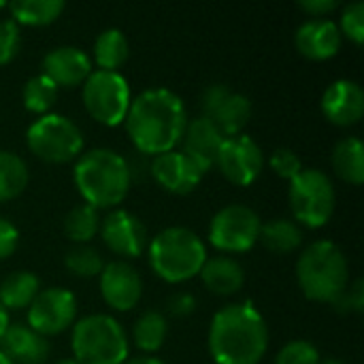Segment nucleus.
Returning a JSON list of instances; mask_svg holds the SVG:
<instances>
[{
  "instance_id": "obj_1",
  "label": "nucleus",
  "mask_w": 364,
  "mask_h": 364,
  "mask_svg": "<svg viewBox=\"0 0 364 364\" xmlns=\"http://www.w3.org/2000/svg\"><path fill=\"white\" fill-rule=\"evenodd\" d=\"M124 122L136 151L154 158L181 143L188 111L175 92L166 87H151L130 102Z\"/></svg>"
},
{
  "instance_id": "obj_2",
  "label": "nucleus",
  "mask_w": 364,
  "mask_h": 364,
  "mask_svg": "<svg viewBox=\"0 0 364 364\" xmlns=\"http://www.w3.org/2000/svg\"><path fill=\"white\" fill-rule=\"evenodd\" d=\"M269 348L262 314L247 303L220 309L209 328V352L215 364H258Z\"/></svg>"
},
{
  "instance_id": "obj_3",
  "label": "nucleus",
  "mask_w": 364,
  "mask_h": 364,
  "mask_svg": "<svg viewBox=\"0 0 364 364\" xmlns=\"http://www.w3.org/2000/svg\"><path fill=\"white\" fill-rule=\"evenodd\" d=\"M75 186L94 209L117 207L130 190V171L124 156L107 147H94L77 158Z\"/></svg>"
},
{
  "instance_id": "obj_4",
  "label": "nucleus",
  "mask_w": 364,
  "mask_h": 364,
  "mask_svg": "<svg viewBox=\"0 0 364 364\" xmlns=\"http://www.w3.org/2000/svg\"><path fill=\"white\" fill-rule=\"evenodd\" d=\"M147 252L151 271L168 284L192 279L200 273L207 260V247L203 239L183 226H171L158 232L149 241Z\"/></svg>"
},
{
  "instance_id": "obj_5",
  "label": "nucleus",
  "mask_w": 364,
  "mask_h": 364,
  "mask_svg": "<svg viewBox=\"0 0 364 364\" xmlns=\"http://www.w3.org/2000/svg\"><path fill=\"white\" fill-rule=\"evenodd\" d=\"M348 260L333 241L311 243L296 262V279L303 294L316 303H333L348 288Z\"/></svg>"
},
{
  "instance_id": "obj_6",
  "label": "nucleus",
  "mask_w": 364,
  "mask_h": 364,
  "mask_svg": "<svg viewBox=\"0 0 364 364\" xmlns=\"http://www.w3.org/2000/svg\"><path fill=\"white\" fill-rule=\"evenodd\" d=\"M70 348L79 364H124L130 352L122 324L107 314L79 320L73 331Z\"/></svg>"
},
{
  "instance_id": "obj_7",
  "label": "nucleus",
  "mask_w": 364,
  "mask_h": 364,
  "mask_svg": "<svg viewBox=\"0 0 364 364\" xmlns=\"http://www.w3.org/2000/svg\"><path fill=\"white\" fill-rule=\"evenodd\" d=\"M288 200L296 222L309 228H322L335 213L337 194L331 177L324 171L303 168L290 181Z\"/></svg>"
},
{
  "instance_id": "obj_8",
  "label": "nucleus",
  "mask_w": 364,
  "mask_h": 364,
  "mask_svg": "<svg viewBox=\"0 0 364 364\" xmlns=\"http://www.w3.org/2000/svg\"><path fill=\"white\" fill-rule=\"evenodd\" d=\"M30 151L51 164H64L81 156L83 132L64 115L47 113L30 124L26 134Z\"/></svg>"
},
{
  "instance_id": "obj_9",
  "label": "nucleus",
  "mask_w": 364,
  "mask_h": 364,
  "mask_svg": "<svg viewBox=\"0 0 364 364\" xmlns=\"http://www.w3.org/2000/svg\"><path fill=\"white\" fill-rule=\"evenodd\" d=\"M130 87L117 70H92L83 81V105L87 113L105 124L119 126L130 109Z\"/></svg>"
},
{
  "instance_id": "obj_10",
  "label": "nucleus",
  "mask_w": 364,
  "mask_h": 364,
  "mask_svg": "<svg viewBox=\"0 0 364 364\" xmlns=\"http://www.w3.org/2000/svg\"><path fill=\"white\" fill-rule=\"evenodd\" d=\"M262 222L258 213L245 205L222 207L209 226V241L226 254H243L258 243Z\"/></svg>"
},
{
  "instance_id": "obj_11",
  "label": "nucleus",
  "mask_w": 364,
  "mask_h": 364,
  "mask_svg": "<svg viewBox=\"0 0 364 364\" xmlns=\"http://www.w3.org/2000/svg\"><path fill=\"white\" fill-rule=\"evenodd\" d=\"M200 102L203 115L209 117L226 139L243 134L252 117V102L247 96L230 90L224 83H213L203 92Z\"/></svg>"
},
{
  "instance_id": "obj_12",
  "label": "nucleus",
  "mask_w": 364,
  "mask_h": 364,
  "mask_svg": "<svg viewBox=\"0 0 364 364\" xmlns=\"http://www.w3.org/2000/svg\"><path fill=\"white\" fill-rule=\"evenodd\" d=\"M77 316L75 294L66 288H45L28 307V326L43 337L64 333Z\"/></svg>"
},
{
  "instance_id": "obj_13",
  "label": "nucleus",
  "mask_w": 364,
  "mask_h": 364,
  "mask_svg": "<svg viewBox=\"0 0 364 364\" xmlns=\"http://www.w3.org/2000/svg\"><path fill=\"white\" fill-rule=\"evenodd\" d=\"M215 166L230 183L252 186L260 177L264 166L262 149L247 134L230 136L222 143Z\"/></svg>"
},
{
  "instance_id": "obj_14",
  "label": "nucleus",
  "mask_w": 364,
  "mask_h": 364,
  "mask_svg": "<svg viewBox=\"0 0 364 364\" xmlns=\"http://www.w3.org/2000/svg\"><path fill=\"white\" fill-rule=\"evenodd\" d=\"M100 237L113 254L124 258H136L147 247V230L143 222L124 209H113L100 220Z\"/></svg>"
},
{
  "instance_id": "obj_15",
  "label": "nucleus",
  "mask_w": 364,
  "mask_h": 364,
  "mask_svg": "<svg viewBox=\"0 0 364 364\" xmlns=\"http://www.w3.org/2000/svg\"><path fill=\"white\" fill-rule=\"evenodd\" d=\"M149 175L171 194H190L205 177V173L183 151L177 149L154 156L149 162Z\"/></svg>"
},
{
  "instance_id": "obj_16",
  "label": "nucleus",
  "mask_w": 364,
  "mask_h": 364,
  "mask_svg": "<svg viewBox=\"0 0 364 364\" xmlns=\"http://www.w3.org/2000/svg\"><path fill=\"white\" fill-rule=\"evenodd\" d=\"M100 294L115 311H130L143 296V279L128 262H109L100 271Z\"/></svg>"
},
{
  "instance_id": "obj_17",
  "label": "nucleus",
  "mask_w": 364,
  "mask_h": 364,
  "mask_svg": "<svg viewBox=\"0 0 364 364\" xmlns=\"http://www.w3.org/2000/svg\"><path fill=\"white\" fill-rule=\"evenodd\" d=\"M322 113L331 124L354 126L364 115L363 87L352 79L333 81L322 94Z\"/></svg>"
},
{
  "instance_id": "obj_18",
  "label": "nucleus",
  "mask_w": 364,
  "mask_h": 364,
  "mask_svg": "<svg viewBox=\"0 0 364 364\" xmlns=\"http://www.w3.org/2000/svg\"><path fill=\"white\" fill-rule=\"evenodd\" d=\"M224 141H226V136L218 130V126L209 117L200 115V117L188 119L183 136H181V143H183L181 151L203 173H207L211 166H215V160H218V154H220V147Z\"/></svg>"
},
{
  "instance_id": "obj_19",
  "label": "nucleus",
  "mask_w": 364,
  "mask_h": 364,
  "mask_svg": "<svg viewBox=\"0 0 364 364\" xmlns=\"http://www.w3.org/2000/svg\"><path fill=\"white\" fill-rule=\"evenodd\" d=\"M92 73L90 55L73 45H60L45 53L43 58V75H47L55 85L75 87L83 85V81Z\"/></svg>"
},
{
  "instance_id": "obj_20",
  "label": "nucleus",
  "mask_w": 364,
  "mask_h": 364,
  "mask_svg": "<svg viewBox=\"0 0 364 364\" xmlns=\"http://www.w3.org/2000/svg\"><path fill=\"white\" fill-rule=\"evenodd\" d=\"M341 41H343V36H341L337 23L331 19H324V17L307 19L305 23L299 26V30L294 34L296 49L305 58L316 60V62L337 55V51L341 49Z\"/></svg>"
},
{
  "instance_id": "obj_21",
  "label": "nucleus",
  "mask_w": 364,
  "mask_h": 364,
  "mask_svg": "<svg viewBox=\"0 0 364 364\" xmlns=\"http://www.w3.org/2000/svg\"><path fill=\"white\" fill-rule=\"evenodd\" d=\"M0 352L13 364H43L49 358V341L30 326L11 324L0 339Z\"/></svg>"
},
{
  "instance_id": "obj_22",
  "label": "nucleus",
  "mask_w": 364,
  "mask_h": 364,
  "mask_svg": "<svg viewBox=\"0 0 364 364\" xmlns=\"http://www.w3.org/2000/svg\"><path fill=\"white\" fill-rule=\"evenodd\" d=\"M198 275H200L203 284L213 294H220V296L237 294L243 288V284H245L243 267L235 258H228V256L207 258Z\"/></svg>"
},
{
  "instance_id": "obj_23",
  "label": "nucleus",
  "mask_w": 364,
  "mask_h": 364,
  "mask_svg": "<svg viewBox=\"0 0 364 364\" xmlns=\"http://www.w3.org/2000/svg\"><path fill=\"white\" fill-rule=\"evenodd\" d=\"M38 292L41 282L32 271H15L0 282V305L6 311L28 309Z\"/></svg>"
},
{
  "instance_id": "obj_24",
  "label": "nucleus",
  "mask_w": 364,
  "mask_h": 364,
  "mask_svg": "<svg viewBox=\"0 0 364 364\" xmlns=\"http://www.w3.org/2000/svg\"><path fill=\"white\" fill-rule=\"evenodd\" d=\"M333 168L335 173L352 183L360 186L364 181V147L358 136L341 139L333 149Z\"/></svg>"
},
{
  "instance_id": "obj_25",
  "label": "nucleus",
  "mask_w": 364,
  "mask_h": 364,
  "mask_svg": "<svg viewBox=\"0 0 364 364\" xmlns=\"http://www.w3.org/2000/svg\"><path fill=\"white\" fill-rule=\"evenodd\" d=\"M258 241L273 254H292L303 243V230L294 220L277 218L262 224Z\"/></svg>"
},
{
  "instance_id": "obj_26",
  "label": "nucleus",
  "mask_w": 364,
  "mask_h": 364,
  "mask_svg": "<svg viewBox=\"0 0 364 364\" xmlns=\"http://www.w3.org/2000/svg\"><path fill=\"white\" fill-rule=\"evenodd\" d=\"M128 38L117 28L102 30L94 41V60L100 70H117L128 60Z\"/></svg>"
},
{
  "instance_id": "obj_27",
  "label": "nucleus",
  "mask_w": 364,
  "mask_h": 364,
  "mask_svg": "<svg viewBox=\"0 0 364 364\" xmlns=\"http://www.w3.org/2000/svg\"><path fill=\"white\" fill-rule=\"evenodd\" d=\"M64 6V0H15L9 4V11L17 26H47L62 15Z\"/></svg>"
},
{
  "instance_id": "obj_28",
  "label": "nucleus",
  "mask_w": 364,
  "mask_h": 364,
  "mask_svg": "<svg viewBox=\"0 0 364 364\" xmlns=\"http://www.w3.org/2000/svg\"><path fill=\"white\" fill-rule=\"evenodd\" d=\"M166 333H168V324L166 318L160 311H145L143 316H139V320L134 322L132 328V339L134 346L147 354L158 352L164 341H166Z\"/></svg>"
},
{
  "instance_id": "obj_29",
  "label": "nucleus",
  "mask_w": 364,
  "mask_h": 364,
  "mask_svg": "<svg viewBox=\"0 0 364 364\" xmlns=\"http://www.w3.org/2000/svg\"><path fill=\"white\" fill-rule=\"evenodd\" d=\"M28 186V166L21 156L0 149V203L19 196Z\"/></svg>"
},
{
  "instance_id": "obj_30",
  "label": "nucleus",
  "mask_w": 364,
  "mask_h": 364,
  "mask_svg": "<svg viewBox=\"0 0 364 364\" xmlns=\"http://www.w3.org/2000/svg\"><path fill=\"white\" fill-rule=\"evenodd\" d=\"M100 230V213L87 203L73 207L64 218V232L73 243L87 245L90 239Z\"/></svg>"
},
{
  "instance_id": "obj_31",
  "label": "nucleus",
  "mask_w": 364,
  "mask_h": 364,
  "mask_svg": "<svg viewBox=\"0 0 364 364\" xmlns=\"http://www.w3.org/2000/svg\"><path fill=\"white\" fill-rule=\"evenodd\" d=\"M58 98V85L47 75H34L23 85V107L32 113L45 115Z\"/></svg>"
},
{
  "instance_id": "obj_32",
  "label": "nucleus",
  "mask_w": 364,
  "mask_h": 364,
  "mask_svg": "<svg viewBox=\"0 0 364 364\" xmlns=\"http://www.w3.org/2000/svg\"><path fill=\"white\" fill-rule=\"evenodd\" d=\"M64 264L75 277H83V279L96 277L105 269L100 252L92 245H77V247L68 250L64 256Z\"/></svg>"
},
{
  "instance_id": "obj_33",
  "label": "nucleus",
  "mask_w": 364,
  "mask_h": 364,
  "mask_svg": "<svg viewBox=\"0 0 364 364\" xmlns=\"http://www.w3.org/2000/svg\"><path fill=\"white\" fill-rule=\"evenodd\" d=\"M275 364H320V352L314 343L296 339L286 343L275 356Z\"/></svg>"
},
{
  "instance_id": "obj_34",
  "label": "nucleus",
  "mask_w": 364,
  "mask_h": 364,
  "mask_svg": "<svg viewBox=\"0 0 364 364\" xmlns=\"http://www.w3.org/2000/svg\"><path fill=\"white\" fill-rule=\"evenodd\" d=\"M341 36L346 34L350 41H354L356 45H363L364 41V2L356 0V2H350L346 9H343V15H341V23L337 26Z\"/></svg>"
},
{
  "instance_id": "obj_35",
  "label": "nucleus",
  "mask_w": 364,
  "mask_h": 364,
  "mask_svg": "<svg viewBox=\"0 0 364 364\" xmlns=\"http://www.w3.org/2000/svg\"><path fill=\"white\" fill-rule=\"evenodd\" d=\"M21 45V34L19 26L13 19H0V66L9 64Z\"/></svg>"
},
{
  "instance_id": "obj_36",
  "label": "nucleus",
  "mask_w": 364,
  "mask_h": 364,
  "mask_svg": "<svg viewBox=\"0 0 364 364\" xmlns=\"http://www.w3.org/2000/svg\"><path fill=\"white\" fill-rule=\"evenodd\" d=\"M271 168L279 175V177H284V179H288V181H292L301 171H303V162H301V158L292 151V149H288V147H279V149H275L273 154H271Z\"/></svg>"
},
{
  "instance_id": "obj_37",
  "label": "nucleus",
  "mask_w": 364,
  "mask_h": 364,
  "mask_svg": "<svg viewBox=\"0 0 364 364\" xmlns=\"http://www.w3.org/2000/svg\"><path fill=\"white\" fill-rule=\"evenodd\" d=\"M333 305L339 311H356L360 314L364 307V290H363V279H356L352 288H346V292L341 296H337L333 301Z\"/></svg>"
},
{
  "instance_id": "obj_38",
  "label": "nucleus",
  "mask_w": 364,
  "mask_h": 364,
  "mask_svg": "<svg viewBox=\"0 0 364 364\" xmlns=\"http://www.w3.org/2000/svg\"><path fill=\"white\" fill-rule=\"evenodd\" d=\"M19 245V230L6 220L0 218V260L9 258Z\"/></svg>"
},
{
  "instance_id": "obj_39",
  "label": "nucleus",
  "mask_w": 364,
  "mask_h": 364,
  "mask_svg": "<svg viewBox=\"0 0 364 364\" xmlns=\"http://www.w3.org/2000/svg\"><path fill=\"white\" fill-rule=\"evenodd\" d=\"M196 309V301L192 294L188 292H179V294H173L171 301H168V311L173 316H188Z\"/></svg>"
},
{
  "instance_id": "obj_40",
  "label": "nucleus",
  "mask_w": 364,
  "mask_h": 364,
  "mask_svg": "<svg viewBox=\"0 0 364 364\" xmlns=\"http://www.w3.org/2000/svg\"><path fill=\"white\" fill-rule=\"evenodd\" d=\"M299 6H301L305 13H309V15H314V17L318 19V17H322V15L335 11V9L339 6V2H337V0H301Z\"/></svg>"
},
{
  "instance_id": "obj_41",
  "label": "nucleus",
  "mask_w": 364,
  "mask_h": 364,
  "mask_svg": "<svg viewBox=\"0 0 364 364\" xmlns=\"http://www.w3.org/2000/svg\"><path fill=\"white\" fill-rule=\"evenodd\" d=\"M9 326H11V322H9V311L0 305V339L4 337V333H6Z\"/></svg>"
},
{
  "instance_id": "obj_42",
  "label": "nucleus",
  "mask_w": 364,
  "mask_h": 364,
  "mask_svg": "<svg viewBox=\"0 0 364 364\" xmlns=\"http://www.w3.org/2000/svg\"><path fill=\"white\" fill-rule=\"evenodd\" d=\"M124 364H164L162 360H158V358H154V356H139V358H130V360H126Z\"/></svg>"
},
{
  "instance_id": "obj_43",
  "label": "nucleus",
  "mask_w": 364,
  "mask_h": 364,
  "mask_svg": "<svg viewBox=\"0 0 364 364\" xmlns=\"http://www.w3.org/2000/svg\"><path fill=\"white\" fill-rule=\"evenodd\" d=\"M320 364H348L346 360H341V358H324V360H320Z\"/></svg>"
},
{
  "instance_id": "obj_44",
  "label": "nucleus",
  "mask_w": 364,
  "mask_h": 364,
  "mask_svg": "<svg viewBox=\"0 0 364 364\" xmlns=\"http://www.w3.org/2000/svg\"><path fill=\"white\" fill-rule=\"evenodd\" d=\"M58 364H79L75 358H64V360H60Z\"/></svg>"
},
{
  "instance_id": "obj_45",
  "label": "nucleus",
  "mask_w": 364,
  "mask_h": 364,
  "mask_svg": "<svg viewBox=\"0 0 364 364\" xmlns=\"http://www.w3.org/2000/svg\"><path fill=\"white\" fill-rule=\"evenodd\" d=\"M0 364H13V363H11V360H9V358H6V356L0 352Z\"/></svg>"
},
{
  "instance_id": "obj_46",
  "label": "nucleus",
  "mask_w": 364,
  "mask_h": 364,
  "mask_svg": "<svg viewBox=\"0 0 364 364\" xmlns=\"http://www.w3.org/2000/svg\"><path fill=\"white\" fill-rule=\"evenodd\" d=\"M4 6H6V2H4V0H0V9H4Z\"/></svg>"
}]
</instances>
